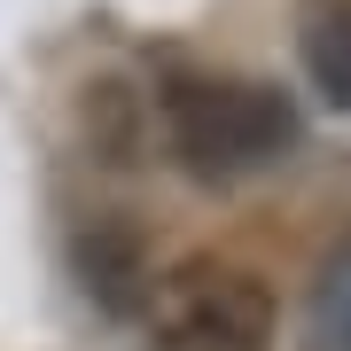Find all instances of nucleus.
I'll return each mask as SVG.
<instances>
[{"mask_svg":"<svg viewBox=\"0 0 351 351\" xmlns=\"http://www.w3.org/2000/svg\"><path fill=\"white\" fill-rule=\"evenodd\" d=\"M164 125H172V149L195 164V172H250V164H274L289 141H297V110H289L281 86H258V78H172L164 86Z\"/></svg>","mask_w":351,"mask_h":351,"instance_id":"1","label":"nucleus"},{"mask_svg":"<svg viewBox=\"0 0 351 351\" xmlns=\"http://www.w3.org/2000/svg\"><path fill=\"white\" fill-rule=\"evenodd\" d=\"M156 351H274V289L250 265L188 258L156 281Z\"/></svg>","mask_w":351,"mask_h":351,"instance_id":"2","label":"nucleus"},{"mask_svg":"<svg viewBox=\"0 0 351 351\" xmlns=\"http://www.w3.org/2000/svg\"><path fill=\"white\" fill-rule=\"evenodd\" d=\"M297 55L328 101H351V0H304L297 8Z\"/></svg>","mask_w":351,"mask_h":351,"instance_id":"3","label":"nucleus"},{"mask_svg":"<svg viewBox=\"0 0 351 351\" xmlns=\"http://www.w3.org/2000/svg\"><path fill=\"white\" fill-rule=\"evenodd\" d=\"M328 320L343 328V351H351V265L336 274V289H328Z\"/></svg>","mask_w":351,"mask_h":351,"instance_id":"4","label":"nucleus"}]
</instances>
